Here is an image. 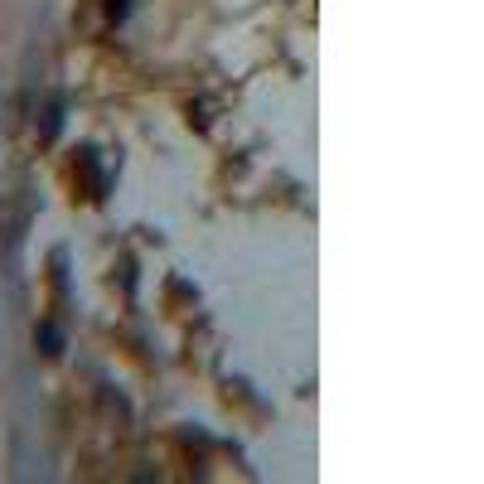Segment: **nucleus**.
<instances>
[{
    "instance_id": "nucleus-1",
    "label": "nucleus",
    "mask_w": 484,
    "mask_h": 484,
    "mask_svg": "<svg viewBox=\"0 0 484 484\" xmlns=\"http://www.w3.org/2000/svg\"><path fill=\"white\" fill-rule=\"evenodd\" d=\"M39 344H44V353H58V334H54V329H49V324L39 329Z\"/></svg>"
}]
</instances>
